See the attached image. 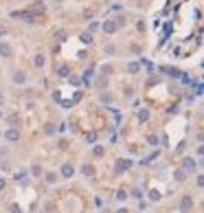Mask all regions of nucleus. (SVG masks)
Here are the masks:
<instances>
[{"label":"nucleus","mask_w":204,"mask_h":213,"mask_svg":"<svg viewBox=\"0 0 204 213\" xmlns=\"http://www.w3.org/2000/svg\"><path fill=\"white\" fill-rule=\"evenodd\" d=\"M191 211H193V198L189 193H184L180 200V213H191Z\"/></svg>","instance_id":"obj_1"},{"label":"nucleus","mask_w":204,"mask_h":213,"mask_svg":"<svg viewBox=\"0 0 204 213\" xmlns=\"http://www.w3.org/2000/svg\"><path fill=\"white\" fill-rule=\"evenodd\" d=\"M13 55V46L9 42H0V57H11Z\"/></svg>","instance_id":"obj_2"},{"label":"nucleus","mask_w":204,"mask_h":213,"mask_svg":"<svg viewBox=\"0 0 204 213\" xmlns=\"http://www.w3.org/2000/svg\"><path fill=\"white\" fill-rule=\"evenodd\" d=\"M129 167H132V161H127V158H121V161H116V174H121V171H127Z\"/></svg>","instance_id":"obj_3"},{"label":"nucleus","mask_w":204,"mask_h":213,"mask_svg":"<svg viewBox=\"0 0 204 213\" xmlns=\"http://www.w3.org/2000/svg\"><path fill=\"white\" fill-rule=\"evenodd\" d=\"M103 31L105 33H116L119 31V22L116 20H105L103 22Z\"/></svg>","instance_id":"obj_4"},{"label":"nucleus","mask_w":204,"mask_h":213,"mask_svg":"<svg viewBox=\"0 0 204 213\" xmlns=\"http://www.w3.org/2000/svg\"><path fill=\"white\" fill-rule=\"evenodd\" d=\"M72 174H75V167H72L70 163L62 165V178H72Z\"/></svg>","instance_id":"obj_5"},{"label":"nucleus","mask_w":204,"mask_h":213,"mask_svg":"<svg viewBox=\"0 0 204 213\" xmlns=\"http://www.w3.org/2000/svg\"><path fill=\"white\" fill-rule=\"evenodd\" d=\"M7 141H11V143H15L18 138H20V130H15V127H11V130H7Z\"/></svg>","instance_id":"obj_6"},{"label":"nucleus","mask_w":204,"mask_h":213,"mask_svg":"<svg viewBox=\"0 0 204 213\" xmlns=\"http://www.w3.org/2000/svg\"><path fill=\"white\" fill-rule=\"evenodd\" d=\"M11 81H13V84H24V81H26V75H24L22 70H15L13 75H11Z\"/></svg>","instance_id":"obj_7"},{"label":"nucleus","mask_w":204,"mask_h":213,"mask_svg":"<svg viewBox=\"0 0 204 213\" xmlns=\"http://www.w3.org/2000/svg\"><path fill=\"white\" fill-rule=\"evenodd\" d=\"M182 165H184V171H193V169L198 167V161H193V158H184Z\"/></svg>","instance_id":"obj_8"},{"label":"nucleus","mask_w":204,"mask_h":213,"mask_svg":"<svg viewBox=\"0 0 204 213\" xmlns=\"http://www.w3.org/2000/svg\"><path fill=\"white\" fill-rule=\"evenodd\" d=\"M141 66H143L141 62H129L127 64V73H129V75H136V73L141 70Z\"/></svg>","instance_id":"obj_9"},{"label":"nucleus","mask_w":204,"mask_h":213,"mask_svg":"<svg viewBox=\"0 0 204 213\" xmlns=\"http://www.w3.org/2000/svg\"><path fill=\"white\" fill-rule=\"evenodd\" d=\"M81 171H83V176H86V178H92V176H95V167H92V165H83Z\"/></svg>","instance_id":"obj_10"},{"label":"nucleus","mask_w":204,"mask_h":213,"mask_svg":"<svg viewBox=\"0 0 204 213\" xmlns=\"http://www.w3.org/2000/svg\"><path fill=\"white\" fill-rule=\"evenodd\" d=\"M147 119H149V110H145V108H141V110H138V121H147Z\"/></svg>","instance_id":"obj_11"},{"label":"nucleus","mask_w":204,"mask_h":213,"mask_svg":"<svg viewBox=\"0 0 204 213\" xmlns=\"http://www.w3.org/2000/svg\"><path fill=\"white\" fill-rule=\"evenodd\" d=\"M187 174H189V171L178 169V171H176V180H178V182H184V180H187Z\"/></svg>","instance_id":"obj_12"},{"label":"nucleus","mask_w":204,"mask_h":213,"mask_svg":"<svg viewBox=\"0 0 204 213\" xmlns=\"http://www.w3.org/2000/svg\"><path fill=\"white\" fill-rule=\"evenodd\" d=\"M149 200H152V202H158V200H160V191H158V189H152V191H149Z\"/></svg>","instance_id":"obj_13"},{"label":"nucleus","mask_w":204,"mask_h":213,"mask_svg":"<svg viewBox=\"0 0 204 213\" xmlns=\"http://www.w3.org/2000/svg\"><path fill=\"white\" fill-rule=\"evenodd\" d=\"M44 64H46V57H44V55H35V66H38V68H42Z\"/></svg>","instance_id":"obj_14"},{"label":"nucleus","mask_w":204,"mask_h":213,"mask_svg":"<svg viewBox=\"0 0 204 213\" xmlns=\"http://www.w3.org/2000/svg\"><path fill=\"white\" fill-rule=\"evenodd\" d=\"M127 198H129V196H127L125 189H119V191H116V200H127Z\"/></svg>","instance_id":"obj_15"},{"label":"nucleus","mask_w":204,"mask_h":213,"mask_svg":"<svg viewBox=\"0 0 204 213\" xmlns=\"http://www.w3.org/2000/svg\"><path fill=\"white\" fill-rule=\"evenodd\" d=\"M46 182H48V184H53V182H57V174H46Z\"/></svg>","instance_id":"obj_16"},{"label":"nucleus","mask_w":204,"mask_h":213,"mask_svg":"<svg viewBox=\"0 0 204 213\" xmlns=\"http://www.w3.org/2000/svg\"><path fill=\"white\" fill-rule=\"evenodd\" d=\"M81 42H83V44H90V42H92V35H90V33H83V35H81Z\"/></svg>","instance_id":"obj_17"},{"label":"nucleus","mask_w":204,"mask_h":213,"mask_svg":"<svg viewBox=\"0 0 204 213\" xmlns=\"http://www.w3.org/2000/svg\"><path fill=\"white\" fill-rule=\"evenodd\" d=\"M33 11H35V13H44V5H42V2H38V5L33 7Z\"/></svg>","instance_id":"obj_18"},{"label":"nucleus","mask_w":204,"mask_h":213,"mask_svg":"<svg viewBox=\"0 0 204 213\" xmlns=\"http://www.w3.org/2000/svg\"><path fill=\"white\" fill-rule=\"evenodd\" d=\"M59 75H62V77H68V75H70V73H68V66H62V68H59Z\"/></svg>","instance_id":"obj_19"},{"label":"nucleus","mask_w":204,"mask_h":213,"mask_svg":"<svg viewBox=\"0 0 204 213\" xmlns=\"http://www.w3.org/2000/svg\"><path fill=\"white\" fill-rule=\"evenodd\" d=\"M95 156H103V145H97L95 147Z\"/></svg>","instance_id":"obj_20"},{"label":"nucleus","mask_w":204,"mask_h":213,"mask_svg":"<svg viewBox=\"0 0 204 213\" xmlns=\"http://www.w3.org/2000/svg\"><path fill=\"white\" fill-rule=\"evenodd\" d=\"M44 132H46V134H53V132H55V125H46Z\"/></svg>","instance_id":"obj_21"},{"label":"nucleus","mask_w":204,"mask_h":213,"mask_svg":"<svg viewBox=\"0 0 204 213\" xmlns=\"http://www.w3.org/2000/svg\"><path fill=\"white\" fill-rule=\"evenodd\" d=\"M141 196H143V193L138 191V189H134V191H132V198H136V200H141Z\"/></svg>","instance_id":"obj_22"},{"label":"nucleus","mask_w":204,"mask_h":213,"mask_svg":"<svg viewBox=\"0 0 204 213\" xmlns=\"http://www.w3.org/2000/svg\"><path fill=\"white\" fill-rule=\"evenodd\" d=\"M9 123L15 125V123H20V119H18V117H9Z\"/></svg>","instance_id":"obj_23"},{"label":"nucleus","mask_w":204,"mask_h":213,"mask_svg":"<svg viewBox=\"0 0 204 213\" xmlns=\"http://www.w3.org/2000/svg\"><path fill=\"white\" fill-rule=\"evenodd\" d=\"M114 51H116V49H114V46H112V44H108V46H105V53H110V55H112Z\"/></svg>","instance_id":"obj_24"},{"label":"nucleus","mask_w":204,"mask_h":213,"mask_svg":"<svg viewBox=\"0 0 204 213\" xmlns=\"http://www.w3.org/2000/svg\"><path fill=\"white\" fill-rule=\"evenodd\" d=\"M88 141H90V143H95V141H97V134H95V132H90V134H88Z\"/></svg>","instance_id":"obj_25"},{"label":"nucleus","mask_w":204,"mask_h":213,"mask_svg":"<svg viewBox=\"0 0 204 213\" xmlns=\"http://www.w3.org/2000/svg\"><path fill=\"white\" fill-rule=\"evenodd\" d=\"M136 29H138V31H145V22L141 20V22H138V24H136Z\"/></svg>","instance_id":"obj_26"},{"label":"nucleus","mask_w":204,"mask_h":213,"mask_svg":"<svg viewBox=\"0 0 204 213\" xmlns=\"http://www.w3.org/2000/svg\"><path fill=\"white\" fill-rule=\"evenodd\" d=\"M184 147H187V143H180V145H178V150H176V152H178V154H180V152H184Z\"/></svg>","instance_id":"obj_27"},{"label":"nucleus","mask_w":204,"mask_h":213,"mask_svg":"<svg viewBox=\"0 0 204 213\" xmlns=\"http://www.w3.org/2000/svg\"><path fill=\"white\" fill-rule=\"evenodd\" d=\"M11 213H20V207H15V205H11Z\"/></svg>","instance_id":"obj_28"},{"label":"nucleus","mask_w":204,"mask_h":213,"mask_svg":"<svg viewBox=\"0 0 204 213\" xmlns=\"http://www.w3.org/2000/svg\"><path fill=\"white\" fill-rule=\"evenodd\" d=\"M5 184H7V182H5V178H0V189H5Z\"/></svg>","instance_id":"obj_29"},{"label":"nucleus","mask_w":204,"mask_h":213,"mask_svg":"<svg viewBox=\"0 0 204 213\" xmlns=\"http://www.w3.org/2000/svg\"><path fill=\"white\" fill-rule=\"evenodd\" d=\"M116 213H127V209H119V211H116Z\"/></svg>","instance_id":"obj_30"},{"label":"nucleus","mask_w":204,"mask_h":213,"mask_svg":"<svg viewBox=\"0 0 204 213\" xmlns=\"http://www.w3.org/2000/svg\"><path fill=\"white\" fill-rule=\"evenodd\" d=\"M0 101H2V92H0Z\"/></svg>","instance_id":"obj_31"}]
</instances>
